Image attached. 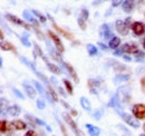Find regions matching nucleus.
<instances>
[{
    "mask_svg": "<svg viewBox=\"0 0 145 136\" xmlns=\"http://www.w3.org/2000/svg\"><path fill=\"white\" fill-rule=\"evenodd\" d=\"M117 101L120 103V105H125L131 101L132 96H131V88L129 86H121L117 89V94H116Z\"/></svg>",
    "mask_w": 145,
    "mask_h": 136,
    "instance_id": "f257e3e1",
    "label": "nucleus"
},
{
    "mask_svg": "<svg viewBox=\"0 0 145 136\" xmlns=\"http://www.w3.org/2000/svg\"><path fill=\"white\" fill-rule=\"evenodd\" d=\"M115 28L117 30L118 34H121L122 36H126L128 34V30L131 28V17H127L125 20H116L115 21Z\"/></svg>",
    "mask_w": 145,
    "mask_h": 136,
    "instance_id": "f03ea898",
    "label": "nucleus"
},
{
    "mask_svg": "<svg viewBox=\"0 0 145 136\" xmlns=\"http://www.w3.org/2000/svg\"><path fill=\"white\" fill-rule=\"evenodd\" d=\"M117 114H118V115L122 117V119L126 123L127 125H129L131 127H133V128H138V127H140L138 119L136 118L134 115L127 114L125 112H121V110H117Z\"/></svg>",
    "mask_w": 145,
    "mask_h": 136,
    "instance_id": "7ed1b4c3",
    "label": "nucleus"
},
{
    "mask_svg": "<svg viewBox=\"0 0 145 136\" xmlns=\"http://www.w3.org/2000/svg\"><path fill=\"white\" fill-rule=\"evenodd\" d=\"M20 60H21L24 64H26L28 67H30V69H31V70H33L35 74H36V76H38V77H39V78H40V79H41V80H42V82H44L46 85H50V84H49V82H48V79L46 78V76H44L41 73H39L33 63H30V61H29L27 58H25V57H20Z\"/></svg>",
    "mask_w": 145,
    "mask_h": 136,
    "instance_id": "20e7f679",
    "label": "nucleus"
},
{
    "mask_svg": "<svg viewBox=\"0 0 145 136\" xmlns=\"http://www.w3.org/2000/svg\"><path fill=\"white\" fill-rule=\"evenodd\" d=\"M136 50H137V47H136L135 45L125 44V45H123L120 49L114 51V55H115V56H123L124 54H132V52H135Z\"/></svg>",
    "mask_w": 145,
    "mask_h": 136,
    "instance_id": "39448f33",
    "label": "nucleus"
},
{
    "mask_svg": "<svg viewBox=\"0 0 145 136\" xmlns=\"http://www.w3.org/2000/svg\"><path fill=\"white\" fill-rule=\"evenodd\" d=\"M133 115L137 119H145V105L144 104H136L132 108Z\"/></svg>",
    "mask_w": 145,
    "mask_h": 136,
    "instance_id": "423d86ee",
    "label": "nucleus"
},
{
    "mask_svg": "<svg viewBox=\"0 0 145 136\" xmlns=\"http://www.w3.org/2000/svg\"><path fill=\"white\" fill-rule=\"evenodd\" d=\"M48 36H49L50 39L53 40V42H54V45L56 46V48H57L58 52H64V51H65V47H64V45L61 44L59 37L55 34V33L50 31V30H48Z\"/></svg>",
    "mask_w": 145,
    "mask_h": 136,
    "instance_id": "0eeeda50",
    "label": "nucleus"
},
{
    "mask_svg": "<svg viewBox=\"0 0 145 136\" xmlns=\"http://www.w3.org/2000/svg\"><path fill=\"white\" fill-rule=\"evenodd\" d=\"M63 118L65 119V122L71 126V128L72 129V132H74L76 135H82V133H80V131L78 129V127H77L76 123L74 122V119L71 117V115H69V114H67V113H63Z\"/></svg>",
    "mask_w": 145,
    "mask_h": 136,
    "instance_id": "6e6552de",
    "label": "nucleus"
},
{
    "mask_svg": "<svg viewBox=\"0 0 145 136\" xmlns=\"http://www.w3.org/2000/svg\"><path fill=\"white\" fill-rule=\"evenodd\" d=\"M99 36L104 39H112L113 38V33H112V29L107 24H104L101 26L99 28Z\"/></svg>",
    "mask_w": 145,
    "mask_h": 136,
    "instance_id": "1a4fd4ad",
    "label": "nucleus"
},
{
    "mask_svg": "<svg viewBox=\"0 0 145 136\" xmlns=\"http://www.w3.org/2000/svg\"><path fill=\"white\" fill-rule=\"evenodd\" d=\"M57 60H58V61H59V63H60V64H61V65H63L64 67L67 69V71L69 73V75H71V76L72 77V79H74V80H75L76 83H78V82H79V79H78V76H77V74H76V71H75V69L72 68V65H69L68 63L64 61V60H63L61 58H58Z\"/></svg>",
    "mask_w": 145,
    "mask_h": 136,
    "instance_id": "9d476101",
    "label": "nucleus"
},
{
    "mask_svg": "<svg viewBox=\"0 0 145 136\" xmlns=\"http://www.w3.org/2000/svg\"><path fill=\"white\" fill-rule=\"evenodd\" d=\"M5 18L8 19L10 22H12V24H15V25H18V26H21V27H25L26 29H30V27H29L27 24H25L21 19H19V18H17L16 16L11 15V14H6V15H5Z\"/></svg>",
    "mask_w": 145,
    "mask_h": 136,
    "instance_id": "9b49d317",
    "label": "nucleus"
},
{
    "mask_svg": "<svg viewBox=\"0 0 145 136\" xmlns=\"http://www.w3.org/2000/svg\"><path fill=\"white\" fill-rule=\"evenodd\" d=\"M132 30L136 36H142L145 33V25L141 21H136L132 25Z\"/></svg>",
    "mask_w": 145,
    "mask_h": 136,
    "instance_id": "f8f14e48",
    "label": "nucleus"
},
{
    "mask_svg": "<svg viewBox=\"0 0 145 136\" xmlns=\"http://www.w3.org/2000/svg\"><path fill=\"white\" fill-rule=\"evenodd\" d=\"M22 86H24V89H25V92H26V95L29 97V98H31V99H34L35 97H36V87H33V86H30L28 83H24L22 84Z\"/></svg>",
    "mask_w": 145,
    "mask_h": 136,
    "instance_id": "ddd939ff",
    "label": "nucleus"
},
{
    "mask_svg": "<svg viewBox=\"0 0 145 136\" xmlns=\"http://www.w3.org/2000/svg\"><path fill=\"white\" fill-rule=\"evenodd\" d=\"M48 18H49V20L52 21V24H53V27H54L55 29H56V30H57L59 34L63 35V36H64L65 38H67V39H71V40H72V39H74V36H72V35H71L69 33H67V31H65V30H63L61 28H59V27L57 26V24H56V22L54 21L53 17H50V16L48 15Z\"/></svg>",
    "mask_w": 145,
    "mask_h": 136,
    "instance_id": "4468645a",
    "label": "nucleus"
},
{
    "mask_svg": "<svg viewBox=\"0 0 145 136\" xmlns=\"http://www.w3.org/2000/svg\"><path fill=\"white\" fill-rule=\"evenodd\" d=\"M33 15H34V14H33V12H30L29 10H24V12H22V16H24V18H25L26 20H28L29 22L34 24V26H35V27H38V26H39V24H38V21L35 19V17H34Z\"/></svg>",
    "mask_w": 145,
    "mask_h": 136,
    "instance_id": "2eb2a0df",
    "label": "nucleus"
},
{
    "mask_svg": "<svg viewBox=\"0 0 145 136\" xmlns=\"http://www.w3.org/2000/svg\"><path fill=\"white\" fill-rule=\"evenodd\" d=\"M134 2H135V0H125V1L122 3L123 10H124L126 14H131V12L133 11V8H134Z\"/></svg>",
    "mask_w": 145,
    "mask_h": 136,
    "instance_id": "dca6fc26",
    "label": "nucleus"
},
{
    "mask_svg": "<svg viewBox=\"0 0 145 136\" xmlns=\"http://www.w3.org/2000/svg\"><path fill=\"white\" fill-rule=\"evenodd\" d=\"M86 128L88 131V134L91 136H97L101 134V128L99 127H96L91 124H86Z\"/></svg>",
    "mask_w": 145,
    "mask_h": 136,
    "instance_id": "f3484780",
    "label": "nucleus"
},
{
    "mask_svg": "<svg viewBox=\"0 0 145 136\" xmlns=\"http://www.w3.org/2000/svg\"><path fill=\"white\" fill-rule=\"evenodd\" d=\"M7 113L10 116H18L19 114L21 113V108H20V106H18V105H12V106H10L8 108Z\"/></svg>",
    "mask_w": 145,
    "mask_h": 136,
    "instance_id": "a211bd4d",
    "label": "nucleus"
},
{
    "mask_svg": "<svg viewBox=\"0 0 145 136\" xmlns=\"http://www.w3.org/2000/svg\"><path fill=\"white\" fill-rule=\"evenodd\" d=\"M131 78L129 75H124V74H118L115 76L114 78V83L115 84H120V83H124V82H127L128 79Z\"/></svg>",
    "mask_w": 145,
    "mask_h": 136,
    "instance_id": "6ab92c4d",
    "label": "nucleus"
},
{
    "mask_svg": "<svg viewBox=\"0 0 145 136\" xmlns=\"http://www.w3.org/2000/svg\"><path fill=\"white\" fill-rule=\"evenodd\" d=\"M11 125H12V127L14 128H16V129H18V131H22V129H25L26 128V123L25 122H22V120H14V122H11Z\"/></svg>",
    "mask_w": 145,
    "mask_h": 136,
    "instance_id": "aec40b11",
    "label": "nucleus"
},
{
    "mask_svg": "<svg viewBox=\"0 0 145 136\" xmlns=\"http://www.w3.org/2000/svg\"><path fill=\"white\" fill-rule=\"evenodd\" d=\"M80 105H82L83 109H85L86 112H91V102H89L86 97H82V98H80Z\"/></svg>",
    "mask_w": 145,
    "mask_h": 136,
    "instance_id": "412c9836",
    "label": "nucleus"
},
{
    "mask_svg": "<svg viewBox=\"0 0 145 136\" xmlns=\"http://www.w3.org/2000/svg\"><path fill=\"white\" fill-rule=\"evenodd\" d=\"M1 49L6 51L10 50V51H12V52H16L15 46H14L11 42H8V41H2V44H1Z\"/></svg>",
    "mask_w": 145,
    "mask_h": 136,
    "instance_id": "4be33fe9",
    "label": "nucleus"
},
{
    "mask_svg": "<svg viewBox=\"0 0 145 136\" xmlns=\"http://www.w3.org/2000/svg\"><path fill=\"white\" fill-rule=\"evenodd\" d=\"M121 44V39L118 37H113L110 40H109V44H108V47L112 48V49H116Z\"/></svg>",
    "mask_w": 145,
    "mask_h": 136,
    "instance_id": "5701e85b",
    "label": "nucleus"
},
{
    "mask_svg": "<svg viewBox=\"0 0 145 136\" xmlns=\"http://www.w3.org/2000/svg\"><path fill=\"white\" fill-rule=\"evenodd\" d=\"M46 65H47L48 69H49L52 73H54V74H56V75L61 74V70L59 69V67H58V66H56V65L52 64V63H49V61H46Z\"/></svg>",
    "mask_w": 145,
    "mask_h": 136,
    "instance_id": "b1692460",
    "label": "nucleus"
},
{
    "mask_svg": "<svg viewBox=\"0 0 145 136\" xmlns=\"http://www.w3.org/2000/svg\"><path fill=\"white\" fill-rule=\"evenodd\" d=\"M86 48H87V51H88V55L89 56H96L98 54V49L95 45H91V44H87L86 45Z\"/></svg>",
    "mask_w": 145,
    "mask_h": 136,
    "instance_id": "393cba45",
    "label": "nucleus"
},
{
    "mask_svg": "<svg viewBox=\"0 0 145 136\" xmlns=\"http://www.w3.org/2000/svg\"><path fill=\"white\" fill-rule=\"evenodd\" d=\"M134 55H135V59L137 60V61H143L144 60V58H145V54H144V51H142V50H137L134 52Z\"/></svg>",
    "mask_w": 145,
    "mask_h": 136,
    "instance_id": "a878e982",
    "label": "nucleus"
},
{
    "mask_svg": "<svg viewBox=\"0 0 145 136\" xmlns=\"http://www.w3.org/2000/svg\"><path fill=\"white\" fill-rule=\"evenodd\" d=\"M112 67H113L114 70H116V71L127 69L126 66H124V65H122V64H120V63H116V61H113V63H112Z\"/></svg>",
    "mask_w": 145,
    "mask_h": 136,
    "instance_id": "bb28decb",
    "label": "nucleus"
},
{
    "mask_svg": "<svg viewBox=\"0 0 145 136\" xmlns=\"http://www.w3.org/2000/svg\"><path fill=\"white\" fill-rule=\"evenodd\" d=\"M31 12H33L37 18H39V20H40L42 24H45V22H46V17H45L40 11H38V10H36V9H33V10H31Z\"/></svg>",
    "mask_w": 145,
    "mask_h": 136,
    "instance_id": "cd10ccee",
    "label": "nucleus"
},
{
    "mask_svg": "<svg viewBox=\"0 0 145 136\" xmlns=\"http://www.w3.org/2000/svg\"><path fill=\"white\" fill-rule=\"evenodd\" d=\"M63 82H64V84H65V87H66L67 93H68V94H71V95H72V93H74V88H72V83H71L69 80H67V79H64Z\"/></svg>",
    "mask_w": 145,
    "mask_h": 136,
    "instance_id": "c85d7f7f",
    "label": "nucleus"
},
{
    "mask_svg": "<svg viewBox=\"0 0 145 136\" xmlns=\"http://www.w3.org/2000/svg\"><path fill=\"white\" fill-rule=\"evenodd\" d=\"M20 40H21L22 45H25L26 47H30V46H31L30 41L28 40V34H24L22 37H20Z\"/></svg>",
    "mask_w": 145,
    "mask_h": 136,
    "instance_id": "c756f323",
    "label": "nucleus"
},
{
    "mask_svg": "<svg viewBox=\"0 0 145 136\" xmlns=\"http://www.w3.org/2000/svg\"><path fill=\"white\" fill-rule=\"evenodd\" d=\"M33 83H34V85H35V87H36L37 92H38L40 95H46V94H45V90H44V87L41 86L40 83H38V82H36V80H34Z\"/></svg>",
    "mask_w": 145,
    "mask_h": 136,
    "instance_id": "7c9ffc66",
    "label": "nucleus"
},
{
    "mask_svg": "<svg viewBox=\"0 0 145 136\" xmlns=\"http://www.w3.org/2000/svg\"><path fill=\"white\" fill-rule=\"evenodd\" d=\"M117 105H120V103L117 101V97H116V96L112 97L110 101L108 102V107H116Z\"/></svg>",
    "mask_w": 145,
    "mask_h": 136,
    "instance_id": "2f4dec72",
    "label": "nucleus"
},
{
    "mask_svg": "<svg viewBox=\"0 0 145 136\" xmlns=\"http://www.w3.org/2000/svg\"><path fill=\"white\" fill-rule=\"evenodd\" d=\"M77 21H78V25H79L80 29H82V30H85V29H86V20L83 19L82 17H78Z\"/></svg>",
    "mask_w": 145,
    "mask_h": 136,
    "instance_id": "473e14b6",
    "label": "nucleus"
},
{
    "mask_svg": "<svg viewBox=\"0 0 145 136\" xmlns=\"http://www.w3.org/2000/svg\"><path fill=\"white\" fill-rule=\"evenodd\" d=\"M7 129H8V123L6 120H1V123H0V131H1V133L7 132Z\"/></svg>",
    "mask_w": 145,
    "mask_h": 136,
    "instance_id": "72a5a7b5",
    "label": "nucleus"
},
{
    "mask_svg": "<svg viewBox=\"0 0 145 136\" xmlns=\"http://www.w3.org/2000/svg\"><path fill=\"white\" fill-rule=\"evenodd\" d=\"M88 15H89L88 10H87V9H85V8H83V9H82V11H80V16H79V17H82L83 19L87 20V19H88Z\"/></svg>",
    "mask_w": 145,
    "mask_h": 136,
    "instance_id": "f704fd0d",
    "label": "nucleus"
},
{
    "mask_svg": "<svg viewBox=\"0 0 145 136\" xmlns=\"http://www.w3.org/2000/svg\"><path fill=\"white\" fill-rule=\"evenodd\" d=\"M45 107H46V105H45V102H44L41 98L37 99V108H38V109H44Z\"/></svg>",
    "mask_w": 145,
    "mask_h": 136,
    "instance_id": "c9c22d12",
    "label": "nucleus"
},
{
    "mask_svg": "<svg viewBox=\"0 0 145 136\" xmlns=\"http://www.w3.org/2000/svg\"><path fill=\"white\" fill-rule=\"evenodd\" d=\"M102 115H103V110H102V109H97V110H95L93 117H94L95 119H101Z\"/></svg>",
    "mask_w": 145,
    "mask_h": 136,
    "instance_id": "e433bc0d",
    "label": "nucleus"
},
{
    "mask_svg": "<svg viewBox=\"0 0 145 136\" xmlns=\"http://www.w3.org/2000/svg\"><path fill=\"white\" fill-rule=\"evenodd\" d=\"M12 92L15 93V95H16L18 98H20V99H25V96L22 95V93H21L20 90H18L17 88H12Z\"/></svg>",
    "mask_w": 145,
    "mask_h": 136,
    "instance_id": "4c0bfd02",
    "label": "nucleus"
},
{
    "mask_svg": "<svg viewBox=\"0 0 145 136\" xmlns=\"http://www.w3.org/2000/svg\"><path fill=\"white\" fill-rule=\"evenodd\" d=\"M55 118H56V120H57V123H58V125L60 126V128H61V132H63V134L64 135H67V132H66V129H65V127H64V125H63V123L58 119V117L57 116H55Z\"/></svg>",
    "mask_w": 145,
    "mask_h": 136,
    "instance_id": "58836bf2",
    "label": "nucleus"
},
{
    "mask_svg": "<svg viewBox=\"0 0 145 136\" xmlns=\"http://www.w3.org/2000/svg\"><path fill=\"white\" fill-rule=\"evenodd\" d=\"M123 2H124V0H113V1H112V7H114V8H115V7H118V6L122 5Z\"/></svg>",
    "mask_w": 145,
    "mask_h": 136,
    "instance_id": "ea45409f",
    "label": "nucleus"
},
{
    "mask_svg": "<svg viewBox=\"0 0 145 136\" xmlns=\"http://www.w3.org/2000/svg\"><path fill=\"white\" fill-rule=\"evenodd\" d=\"M117 128H120V129H122V131H124V133H125V134H127V135H131V133H129V131H128L127 128H125L124 126H122V125H117Z\"/></svg>",
    "mask_w": 145,
    "mask_h": 136,
    "instance_id": "a19ab883",
    "label": "nucleus"
},
{
    "mask_svg": "<svg viewBox=\"0 0 145 136\" xmlns=\"http://www.w3.org/2000/svg\"><path fill=\"white\" fill-rule=\"evenodd\" d=\"M98 46H99L102 49H104V50H107V49H108V47H107L106 45H104L103 42H98Z\"/></svg>",
    "mask_w": 145,
    "mask_h": 136,
    "instance_id": "79ce46f5",
    "label": "nucleus"
},
{
    "mask_svg": "<svg viewBox=\"0 0 145 136\" xmlns=\"http://www.w3.org/2000/svg\"><path fill=\"white\" fill-rule=\"evenodd\" d=\"M58 90H59V93L61 94V96H64V97H66V93L64 92V89L60 87V86H58Z\"/></svg>",
    "mask_w": 145,
    "mask_h": 136,
    "instance_id": "37998d69",
    "label": "nucleus"
},
{
    "mask_svg": "<svg viewBox=\"0 0 145 136\" xmlns=\"http://www.w3.org/2000/svg\"><path fill=\"white\" fill-rule=\"evenodd\" d=\"M122 57H123V58H124V59H125L126 61H131V60H132V58H131L129 56H127V55H123Z\"/></svg>",
    "mask_w": 145,
    "mask_h": 136,
    "instance_id": "c03bdc74",
    "label": "nucleus"
},
{
    "mask_svg": "<svg viewBox=\"0 0 145 136\" xmlns=\"http://www.w3.org/2000/svg\"><path fill=\"white\" fill-rule=\"evenodd\" d=\"M141 84H142V87H143V90L145 92V77H143L141 79Z\"/></svg>",
    "mask_w": 145,
    "mask_h": 136,
    "instance_id": "a18cd8bd",
    "label": "nucleus"
},
{
    "mask_svg": "<svg viewBox=\"0 0 145 136\" xmlns=\"http://www.w3.org/2000/svg\"><path fill=\"white\" fill-rule=\"evenodd\" d=\"M59 102H60V103H61V104H63V105H64V107H66V108H68V109L71 108V107H69V105H68L67 103H65V102H64V101H59Z\"/></svg>",
    "mask_w": 145,
    "mask_h": 136,
    "instance_id": "49530a36",
    "label": "nucleus"
},
{
    "mask_svg": "<svg viewBox=\"0 0 145 136\" xmlns=\"http://www.w3.org/2000/svg\"><path fill=\"white\" fill-rule=\"evenodd\" d=\"M26 135L27 136H30V135H36V133L34 132V131H29V132H27L26 133Z\"/></svg>",
    "mask_w": 145,
    "mask_h": 136,
    "instance_id": "de8ad7c7",
    "label": "nucleus"
},
{
    "mask_svg": "<svg viewBox=\"0 0 145 136\" xmlns=\"http://www.w3.org/2000/svg\"><path fill=\"white\" fill-rule=\"evenodd\" d=\"M77 114H78V113H77L75 109H72V116H77Z\"/></svg>",
    "mask_w": 145,
    "mask_h": 136,
    "instance_id": "09e8293b",
    "label": "nucleus"
},
{
    "mask_svg": "<svg viewBox=\"0 0 145 136\" xmlns=\"http://www.w3.org/2000/svg\"><path fill=\"white\" fill-rule=\"evenodd\" d=\"M143 47H144V49H145V39H144V41H143Z\"/></svg>",
    "mask_w": 145,
    "mask_h": 136,
    "instance_id": "8fccbe9b",
    "label": "nucleus"
},
{
    "mask_svg": "<svg viewBox=\"0 0 145 136\" xmlns=\"http://www.w3.org/2000/svg\"><path fill=\"white\" fill-rule=\"evenodd\" d=\"M143 129H144V132H145V124L143 125Z\"/></svg>",
    "mask_w": 145,
    "mask_h": 136,
    "instance_id": "3c124183",
    "label": "nucleus"
},
{
    "mask_svg": "<svg viewBox=\"0 0 145 136\" xmlns=\"http://www.w3.org/2000/svg\"><path fill=\"white\" fill-rule=\"evenodd\" d=\"M144 17H145V14H144Z\"/></svg>",
    "mask_w": 145,
    "mask_h": 136,
    "instance_id": "603ef678",
    "label": "nucleus"
}]
</instances>
